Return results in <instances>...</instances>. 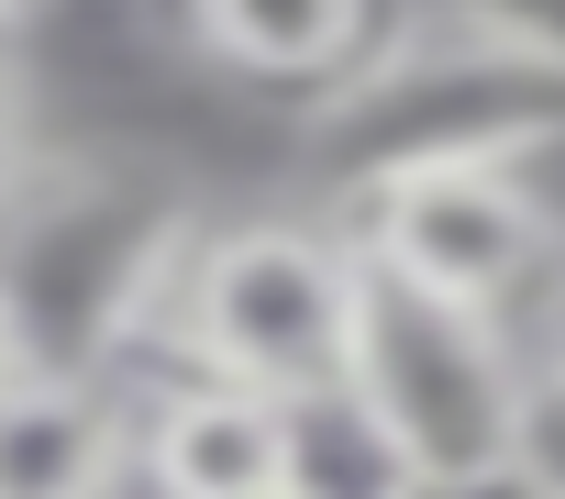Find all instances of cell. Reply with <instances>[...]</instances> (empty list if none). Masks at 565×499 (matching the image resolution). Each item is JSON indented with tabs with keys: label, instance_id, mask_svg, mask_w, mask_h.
I'll use <instances>...</instances> for the list:
<instances>
[{
	"label": "cell",
	"instance_id": "1",
	"mask_svg": "<svg viewBox=\"0 0 565 499\" xmlns=\"http://www.w3.org/2000/svg\"><path fill=\"white\" fill-rule=\"evenodd\" d=\"M565 156V23L510 0H399L388 34L300 100V178L333 200L411 167H554Z\"/></svg>",
	"mask_w": 565,
	"mask_h": 499
},
{
	"label": "cell",
	"instance_id": "2",
	"mask_svg": "<svg viewBox=\"0 0 565 499\" xmlns=\"http://www.w3.org/2000/svg\"><path fill=\"white\" fill-rule=\"evenodd\" d=\"M189 222L200 211L167 178L78 167V156L34 145V167L0 189V322H12V355L145 378L156 300L178 278Z\"/></svg>",
	"mask_w": 565,
	"mask_h": 499
},
{
	"label": "cell",
	"instance_id": "3",
	"mask_svg": "<svg viewBox=\"0 0 565 499\" xmlns=\"http://www.w3.org/2000/svg\"><path fill=\"white\" fill-rule=\"evenodd\" d=\"M344 322H355L344 222L333 211H233V222H189L145 367H200V378L300 400L344 367Z\"/></svg>",
	"mask_w": 565,
	"mask_h": 499
},
{
	"label": "cell",
	"instance_id": "4",
	"mask_svg": "<svg viewBox=\"0 0 565 499\" xmlns=\"http://www.w3.org/2000/svg\"><path fill=\"white\" fill-rule=\"evenodd\" d=\"M333 378L399 444V466L422 488H488V477H510L521 389H532V355H521L510 311L444 300V289L388 278V267L355 256V322H344V367Z\"/></svg>",
	"mask_w": 565,
	"mask_h": 499
},
{
	"label": "cell",
	"instance_id": "5",
	"mask_svg": "<svg viewBox=\"0 0 565 499\" xmlns=\"http://www.w3.org/2000/svg\"><path fill=\"white\" fill-rule=\"evenodd\" d=\"M333 222L355 233L366 267L422 278L477 311H510V322L565 267V211L543 200V167H411V178L333 200Z\"/></svg>",
	"mask_w": 565,
	"mask_h": 499
},
{
	"label": "cell",
	"instance_id": "6",
	"mask_svg": "<svg viewBox=\"0 0 565 499\" xmlns=\"http://www.w3.org/2000/svg\"><path fill=\"white\" fill-rule=\"evenodd\" d=\"M277 466H289V400L277 389L200 378V367H167V389L134 378V466H122V488H145V499H233V488H255Z\"/></svg>",
	"mask_w": 565,
	"mask_h": 499
},
{
	"label": "cell",
	"instance_id": "7",
	"mask_svg": "<svg viewBox=\"0 0 565 499\" xmlns=\"http://www.w3.org/2000/svg\"><path fill=\"white\" fill-rule=\"evenodd\" d=\"M134 378L111 367H0V499H122Z\"/></svg>",
	"mask_w": 565,
	"mask_h": 499
},
{
	"label": "cell",
	"instance_id": "8",
	"mask_svg": "<svg viewBox=\"0 0 565 499\" xmlns=\"http://www.w3.org/2000/svg\"><path fill=\"white\" fill-rule=\"evenodd\" d=\"M156 12L200 67H222L244 89H277V100H322L388 34L399 0H156Z\"/></svg>",
	"mask_w": 565,
	"mask_h": 499
},
{
	"label": "cell",
	"instance_id": "9",
	"mask_svg": "<svg viewBox=\"0 0 565 499\" xmlns=\"http://www.w3.org/2000/svg\"><path fill=\"white\" fill-rule=\"evenodd\" d=\"M289 477H300V499H422V477L344 400V378H322V389L289 400Z\"/></svg>",
	"mask_w": 565,
	"mask_h": 499
},
{
	"label": "cell",
	"instance_id": "10",
	"mask_svg": "<svg viewBox=\"0 0 565 499\" xmlns=\"http://www.w3.org/2000/svg\"><path fill=\"white\" fill-rule=\"evenodd\" d=\"M510 477L532 499H565V355H532V389H521V444H510Z\"/></svg>",
	"mask_w": 565,
	"mask_h": 499
},
{
	"label": "cell",
	"instance_id": "11",
	"mask_svg": "<svg viewBox=\"0 0 565 499\" xmlns=\"http://www.w3.org/2000/svg\"><path fill=\"white\" fill-rule=\"evenodd\" d=\"M23 167H34V100L12 78V45H0V189H12Z\"/></svg>",
	"mask_w": 565,
	"mask_h": 499
},
{
	"label": "cell",
	"instance_id": "12",
	"mask_svg": "<svg viewBox=\"0 0 565 499\" xmlns=\"http://www.w3.org/2000/svg\"><path fill=\"white\" fill-rule=\"evenodd\" d=\"M233 499H300V477L277 466V477H255V488H233Z\"/></svg>",
	"mask_w": 565,
	"mask_h": 499
},
{
	"label": "cell",
	"instance_id": "13",
	"mask_svg": "<svg viewBox=\"0 0 565 499\" xmlns=\"http://www.w3.org/2000/svg\"><path fill=\"white\" fill-rule=\"evenodd\" d=\"M45 12H56V0H12V23H45Z\"/></svg>",
	"mask_w": 565,
	"mask_h": 499
},
{
	"label": "cell",
	"instance_id": "14",
	"mask_svg": "<svg viewBox=\"0 0 565 499\" xmlns=\"http://www.w3.org/2000/svg\"><path fill=\"white\" fill-rule=\"evenodd\" d=\"M12 34H23V23H12V0H0V45H12Z\"/></svg>",
	"mask_w": 565,
	"mask_h": 499
},
{
	"label": "cell",
	"instance_id": "15",
	"mask_svg": "<svg viewBox=\"0 0 565 499\" xmlns=\"http://www.w3.org/2000/svg\"><path fill=\"white\" fill-rule=\"evenodd\" d=\"M0 367H12V322H0Z\"/></svg>",
	"mask_w": 565,
	"mask_h": 499
},
{
	"label": "cell",
	"instance_id": "16",
	"mask_svg": "<svg viewBox=\"0 0 565 499\" xmlns=\"http://www.w3.org/2000/svg\"><path fill=\"white\" fill-rule=\"evenodd\" d=\"M554 355H565V344H554Z\"/></svg>",
	"mask_w": 565,
	"mask_h": 499
}]
</instances>
